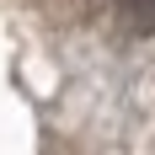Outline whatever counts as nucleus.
<instances>
[{
    "label": "nucleus",
    "mask_w": 155,
    "mask_h": 155,
    "mask_svg": "<svg viewBox=\"0 0 155 155\" xmlns=\"http://www.w3.org/2000/svg\"><path fill=\"white\" fill-rule=\"evenodd\" d=\"M118 11L128 16L134 32H155V0H118Z\"/></svg>",
    "instance_id": "nucleus-1"
}]
</instances>
